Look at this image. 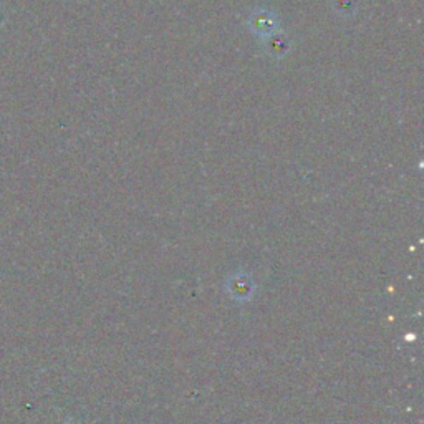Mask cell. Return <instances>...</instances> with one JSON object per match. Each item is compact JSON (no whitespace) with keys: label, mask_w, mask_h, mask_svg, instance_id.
I'll return each mask as SVG.
<instances>
[{"label":"cell","mask_w":424,"mask_h":424,"mask_svg":"<svg viewBox=\"0 0 424 424\" xmlns=\"http://www.w3.org/2000/svg\"><path fill=\"white\" fill-rule=\"evenodd\" d=\"M254 23H255V30L260 33H264V27H265V33H270L275 25L274 20H269V13L267 12H260V16L254 17Z\"/></svg>","instance_id":"obj_1"}]
</instances>
